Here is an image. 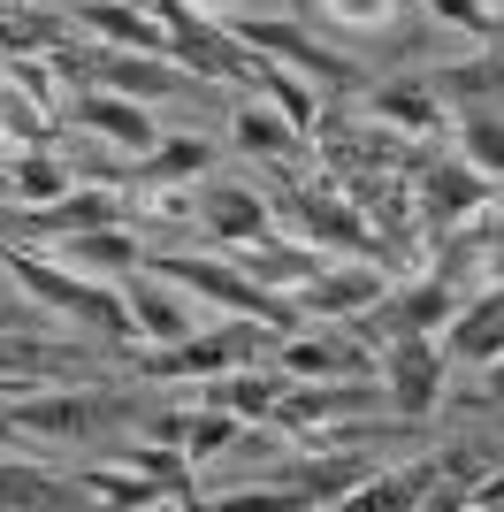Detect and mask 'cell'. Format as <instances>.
I'll return each mask as SVG.
<instances>
[{
    "mask_svg": "<svg viewBox=\"0 0 504 512\" xmlns=\"http://www.w3.org/2000/svg\"><path fill=\"white\" fill-rule=\"evenodd\" d=\"M153 268H161L168 283H176V291H199V299H214L222 306V314H252V321H268L275 337H291L298 321V306H283L275 299V291H260V283L252 276H237V268H222V260H191V253H161L153 260Z\"/></svg>",
    "mask_w": 504,
    "mask_h": 512,
    "instance_id": "cell-1",
    "label": "cell"
},
{
    "mask_svg": "<svg viewBox=\"0 0 504 512\" xmlns=\"http://www.w3.org/2000/svg\"><path fill=\"white\" fill-rule=\"evenodd\" d=\"M69 123L77 130H92V138H107V146H123L130 161H146L153 146H161V123L146 115V100H130V92H84L77 107H69Z\"/></svg>",
    "mask_w": 504,
    "mask_h": 512,
    "instance_id": "cell-2",
    "label": "cell"
},
{
    "mask_svg": "<svg viewBox=\"0 0 504 512\" xmlns=\"http://www.w3.org/2000/svg\"><path fill=\"white\" fill-rule=\"evenodd\" d=\"M390 299V283H382L375 260H344V268H314V276L298 283V314H367V306Z\"/></svg>",
    "mask_w": 504,
    "mask_h": 512,
    "instance_id": "cell-3",
    "label": "cell"
},
{
    "mask_svg": "<svg viewBox=\"0 0 504 512\" xmlns=\"http://www.w3.org/2000/svg\"><path fill=\"white\" fill-rule=\"evenodd\" d=\"M237 46H252V54H275V62H291L298 77H329V85H352V69L336 62L329 46H314L298 23H237Z\"/></svg>",
    "mask_w": 504,
    "mask_h": 512,
    "instance_id": "cell-4",
    "label": "cell"
},
{
    "mask_svg": "<svg viewBox=\"0 0 504 512\" xmlns=\"http://www.w3.org/2000/svg\"><path fill=\"white\" fill-rule=\"evenodd\" d=\"M436 383H443V360H436V337L428 329H405L398 352H390V398H398L405 421H420V413L436 406Z\"/></svg>",
    "mask_w": 504,
    "mask_h": 512,
    "instance_id": "cell-5",
    "label": "cell"
},
{
    "mask_svg": "<svg viewBox=\"0 0 504 512\" xmlns=\"http://www.w3.org/2000/svg\"><path fill=\"white\" fill-rule=\"evenodd\" d=\"M489 192H497V184H489L482 169H474V161H451V169H428L420 176V207H428V230H451V222H459V214H474V207H489Z\"/></svg>",
    "mask_w": 504,
    "mask_h": 512,
    "instance_id": "cell-6",
    "label": "cell"
},
{
    "mask_svg": "<svg viewBox=\"0 0 504 512\" xmlns=\"http://www.w3.org/2000/svg\"><path fill=\"white\" fill-rule=\"evenodd\" d=\"M199 222H207V237L214 245H268V207L252 192H237V184H207L199 192Z\"/></svg>",
    "mask_w": 504,
    "mask_h": 512,
    "instance_id": "cell-7",
    "label": "cell"
},
{
    "mask_svg": "<svg viewBox=\"0 0 504 512\" xmlns=\"http://www.w3.org/2000/svg\"><path fill=\"white\" fill-rule=\"evenodd\" d=\"M84 31H100L107 46H130V54H168V23L146 8H123V0H84L77 8Z\"/></svg>",
    "mask_w": 504,
    "mask_h": 512,
    "instance_id": "cell-8",
    "label": "cell"
},
{
    "mask_svg": "<svg viewBox=\"0 0 504 512\" xmlns=\"http://www.w3.org/2000/svg\"><path fill=\"white\" fill-rule=\"evenodd\" d=\"M367 406H382L375 398V383H352V390H283L275 398V428H321V421H336V413H367Z\"/></svg>",
    "mask_w": 504,
    "mask_h": 512,
    "instance_id": "cell-9",
    "label": "cell"
},
{
    "mask_svg": "<svg viewBox=\"0 0 504 512\" xmlns=\"http://www.w3.org/2000/svg\"><path fill=\"white\" fill-rule=\"evenodd\" d=\"M237 146L260 153V161H298V153H306V130H298L283 107L252 100V107H237Z\"/></svg>",
    "mask_w": 504,
    "mask_h": 512,
    "instance_id": "cell-10",
    "label": "cell"
},
{
    "mask_svg": "<svg viewBox=\"0 0 504 512\" xmlns=\"http://www.w3.org/2000/svg\"><path fill=\"white\" fill-rule=\"evenodd\" d=\"M130 329H138V337H153V344H176V337H191V314L184 306H176V283H130Z\"/></svg>",
    "mask_w": 504,
    "mask_h": 512,
    "instance_id": "cell-11",
    "label": "cell"
},
{
    "mask_svg": "<svg viewBox=\"0 0 504 512\" xmlns=\"http://www.w3.org/2000/svg\"><path fill=\"white\" fill-rule=\"evenodd\" d=\"M62 260H69V268H92V276H100V268H123V276H130L146 253H138V237H123L115 222H92V230L62 237Z\"/></svg>",
    "mask_w": 504,
    "mask_h": 512,
    "instance_id": "cell-12",
    "label": "cell"
},
{
    "mask_svg": "<svg viewBox=\"0 0 504 512\" xmlns=\"http://www.w3.org/2000/svg\"><path fill=\"white\" fill-rule=\"evenodd\" d=\"M298 230H306V245H329V253H367V230H359V214L352 207H336V199H314V192H298Z\"/></svg>",
    "mask_w": 504,
    "mask_h": 512,
    "instance_id": "cell-13",
    "label": "cell"
},
{
    "mask_svg": "<svg viewBox=\"0 0 504 512\" xmlns=\"http://www.w3.org/2000/svg\"><path fill=\"white\" fill-rule=\"evenodd\" d=\"M100 85L130 92V100H161V92H184V77H176V69H161L153 54H130V46H115V54L100 62Z\"/></svg>",
    "mask_w": 504,
    "mask_h": 512,
    "instance_id": "cell-14",
    "label": "cell"
},
{
    "mask_svg": "<svg viewBox=\"0 0 504 512\" xmlns=\"http://www.w3.org/2000/svg\"><path fill=\"white\" fill-rule=\"evenodd\" d=\"M451 360H504V291H489V299H474V314H459Z\"/></svg>",
    "mask_w": 504,
    "mask_h": 512,
    "instance_id": "cell-15",
    "label": "cell"
},
{
    "mask_svg": "<svg viewBox=\"0 0 504 512\" xmlns=\"http://www.w3.org/2000/svg\"><path fill=\"white\" fill-rule=\"evenodd\" d=\"M359 352L336 337H306V329H291L283 337V375H314V383H329V375H352Z\"/></svg>",
    "mask_w": 504,
    "mask_h": 512,
    "instance_id": "cell-16",
    "label": "cell"
},
{
    "mask_svg": "<svg viewBox=\"0 0 504 512\" xmlns=\"http://www.w3.org/2000/svg\"><path fill=\"white\" fill-rule=\"evenodd\" d=\"M459 153L489 184H504V115L497 107H459Z\"/></svg>",
    "mask_w": 504,
    "mask_h": 512,
    "instance_id": "cell-17",
    "label": "cell"
},
{
    "mask_svg": "<svg viewBox=\"0 0 504 512\" xmlns=\"http://www.w3.org/2000/svg\"><path fill=\"white\" fill-rule=\"evenodd\" d=\"M92 398H23L16 413H8V428H39V436H84L92 428Z\"/></svg>",
    "mask_w": 504,
    "mask_h": 512,
    "instance_id": "cell-18",
    "label": "cell"
},
{
    "mask_svg": "<svg viewBox=\"0 0 504 512\" xmlns=\"http://www.w3.org/2000/svg\"><path fill=\"white\" fill-rule=\"evenodd\" d=\"M8 192H16L23 207H54V199H69V169L54 161V153H39V146H31V153L16 161V169H8Z\"/></svg>",
    "mask_w": 504,
    "mask_h": 512,
    "instance_id": "cell-19",
    "label": "cell"
},
{
    "mask_svg": "<svg viewBox=\"0 0 504 512\" xmlns=\"http://www.w3.org/2000/svg\"><path fill=\"white\" fill-rule=\"evenodd\" d=\"M31 230H92V222H115V192H69L54 207H23Z\"/></svg>",
    "mask_w": 504,
    "mask_h": 512,
    "instance_id": "cell-20",
    "label": "cell"
},
{
    "mask_svg": "<svg viewBox=\"0 0 504 512\" xmlns=\"http://www.w3.org/2000/svg\"><path fill=\"white\" fill-rule=\"evenodd\" d=\"M0 138H23V146H46V107L0 69Z\"/></svg>",
    "mask_w": 504,
    "mask_h": 512,
    "instance_id": "cell-21",
    "label": "cell"
},
{
    "mask_svg": "<svg viewBox=\"0 0 504 512\" xmlns=\"http://www.w3.org/2000/svg\"><path fill=\"white\" fill-rule=\"evenodd\" d=\"M222 360H230L222 337H176L161 360H153V375H222Z\"/></svg>",
    "mask_w": 504,
    "mask_h": 512,
    "instance_id": "cell-22",
    "label": "cell"
},
{
    "mask_svg": "<svg viewBox=\"0 0 504 512\" xmlns=\"http://www.w3.org/2000/svg\"><path fill=\"white\" fill-rule=\"evenodd\" d=\"M207 161H214L207 138H168V146L146 153V176H161V184H191V169H207ZM146 176H138V184H146Z\"/></svg>",
    "mask_w": 504,
    "mask_h": 512,
    "instance_id": "cell-23",
    "label": "cell"
},
{
    "mask_svg": "<svg viewBox=\"0 0 504 512\" xmlns=\"http://www.w3.org/2000/svg\"><path fill=\"white\" fill-rule=\"evenodd\" d=\"M359 474H367L359 459H321V467L298 474V490H291V497H298V505H336V497H352Z\"/></svg>",
    "mask_w": 504,
    "mask_h": 512,
    "instance_id": "cell-24",
    "label": "cell"
},
{
    "mask_svg": "<svg viewBox=\"0 0 504 512\" xmlns=\"http://www.w3.org/2000/svg\"><path fill=\"white\" fill-rule=\"evenodd\" d=\"M367 115H382L390 130H436V123H443L428 92H375V107H367Z\"/></svg>",
    "mask_w": 504,
    "mask_h": 512,
    "instance_id": "cell-25",
    "label": "cell"
},
{
    "mask_svg": "<svg viewBox=\"0 0 504 512\" xmlns=\"http://www.w3.org/2000/svg\"><path fill=\"white\" fill-rule=\"evenodd\" d=\"M237 444V413H191V428H184V459H214V451H230Z\"/></svg>",
    "mask_w": 504,
    "mask_h": 512,
    "instance_id": "cell-26",
    "label": "cell"
},
{
    "mask_svg": "<svg viewBox=\"0 0 504 512\" xmlns=\"http://www.w3.org/2000/svg\"><path fill=\"white\" fill-rule=\"evenodd\" d=\"M84 490L107 497V505H161V497H168V490H153V482H130V474H115V467H92V474H84Z\"/></svg>",
    "mask_w": 504,
    "mask_h": 512,
    "instance_id": "cell-27",
    "label": "cell"
},
{
    "mask_svg": "<svg viewBox=\"0 0 504 512\" xmlns=\"http://www.w3.org/2000/svg\"><path fill=\"white\" fill-rule=\"evenodd\" d=\"M443 314H451V291H443V283H420V291H405V299L390 306L398 329H428V321H443Z\"/></svg>",
    "mask_w": 504,
    "mask_h": 512,
    "instance_id": "cell-28",
    "label": "cell"
},
{
    "mask_svg": "<svg viewBox=\"0 0 504 512\" xmlns=\"http://www.w3.org/2000/svg\"><path fill=\"white\" fill-rule=\"evenodd\" d=\"M0 505H69V490H46L31 467H0Z\"/></svg>",
    "mask_w": 504,
    "mask_h": 512,
    "instance_id": "cell-29",
    "label": "cell"
},
{
    "mask_svg": "<svg viewBox=\"0 0 504 512\" xmlns=\"http://www.w3.org/2000/svg\"><path fill=\"white\" fill-rule=\"evenodd\" d=\"M390 8H398V0H321V16L344 23V31H382Z\"/></svg>",
    "mask_w": 504,
    "mask_h": 512,
    "instance_id": "cell-30",
    "label": "cell"
},
{
    "mask_svg": "<svg viewBox=\"0 0 504 512\" xmlns=\"http://www.w3.org/2000/svg\"><path fill=\"white\" fill-rule=\"evenodd\" d=\"M268 92H275V107H283V115H291L298 130H314V115H321V107H314V92L298 85L291 69H268Z\"/></svg>",
    "mask_w": 504,
    "mask_h": 512,
    "instance_id": "cell-31",
    "label": "cell"
},
{
    "mask_svg": "<svg viewBox=\"0 0 504 512\" xmlns=\"http://www.w3.org/2000/svg\"><path fill=\"white\" fill-rule=\"evenodd\" d=\"M222 398H230V413H275V398H283V390H275L268 375H230V390H222Z\"/></svg>",
    "mask_w": 504,
    "mask_h": 512,
    "instance_id": "cell-32",
    "label": "cell"
},
{
    "mask_svg": "<svg viewBox=\"0 0 504 512\" xmlns=\"http://www.w3.org/2000/svg\"><path fill=\"white\" fill-rule=\"evenodd\" d=\"M428 8H436V16H451V23H466V31H497V8H489V0H428Z\"/></svg>",
    "mask_w": 504,
    "mask_h": 512,
    "instance_id": "cell-33",
    "label": "cell"
},
{
    "mask_svg": "<svg viewBox=\"0 0 504 512\" xmlns=\"http://www.w3.org/2000/svg\"><path fill=\"white\" fill-rule=\"evenodd\" d=\"M191 8H199V16H230L237 0H191Z\"/></svg>",
    "mask_w": 504,
    "mask_h": 512,
    "instance_id": "cell-34",
    "label": "cell"
},
{
    "mask_svg": "<svg viewBox=\"0 0 504 512\" xmlns=\"http://www.w3.org/2000/svg\"><path fill=\"white\" fill-rule=\"evenodd\" d=\"M489 398H504V367H497V375H489Z\"/></svg>",
    "mask_w": 504,
    "mask_h": 512,
    "instance_id": "cell-35",
    "label": "cell"
},
{
    "mask_svg": "<svg viewBox=\"0 0 504 512\" xmlns=\"http://www.w3.org/2000/svg\"><path fill=\"white\" fill-rule=\"evenodd\" d=\"M489 39H497V46H504V8H497V31H489Z\"/></svg>",
    "mask_w": 504,
    "mask_h": 512,
    "instance_id": "cell-36",
    "label": "cell"
}]
</instances>
